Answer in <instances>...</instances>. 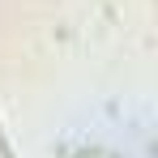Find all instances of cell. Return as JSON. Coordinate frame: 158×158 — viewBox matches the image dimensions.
Masks as SVG:
<instances>
[{
	"instance_id": "cell-1",
	"label": "cell",
	"mask_w": 158,
	"mask_h": 158,
	"mask_svg": "<svg viewBox=\"0 0 158 158\" xmlns=\"http://www.w3.org/2000/svg\"><path fill=\"white\" fill-rule=\"evenodd\" d=\"M0 158H13V150H9V141H4V132H0Z\"/></svg>"
}]
</instances>
